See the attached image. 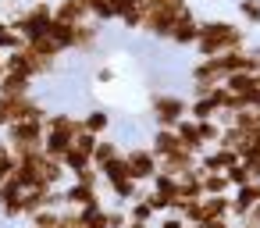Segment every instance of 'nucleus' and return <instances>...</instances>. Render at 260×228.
Here are the masks:
<instances>
[{
  "label": "nucleus",
  "mask_w": 260,
  "mask_h": 228,
  "mask_svg": "<svg viewBox=\"0 0 260 228\" xmlns=\"http://www.w3.org/2000/svg\"><path fill=\"white\" fill-rule=\"evenodd\" d=\"M100 50V25L96 22H86V25H75V47L72 54H82V57H93Z\"/></svg>",
  "instance_id": "nucleus-13"
},
{
  "label": "nucleus",
  "mask_w": 260,
  "mask_h": 228,
  "mask_svg": "<svg viewBox=\"0 0 260 228\" xmlns=\"http://www.w3.org/2000/svg\"><path fill=\"white\" fill-rule=\"evenodd\" d=\"M232 164H239V153L228 146H210L200 153V171H228Z\"/></svg>",
  "instance_id": "nucleus-11"
},
{
  "label": "nucleus",
  "mask_w": 260,
  "mask_h": 228,
  "mask_svg": "<svg viewBox=\"0 0 260 228\" xmlns=\"http://www.w3.org/2000/svg\"><path fill=\"white\" fill-rule=\"evenodd\" d=\"M47 132L75 143V136L82 132V121H79V114H72V111H50V114H47Z\"/></svg>",
  "instance_id": "nucleus-9"
},
{
  "label": "nucleus",
  "mask_w": 260,
  "mask_h": 228,
  "mask_svg": "<svg viewBox=\"0 0 260 228\" xmlns=\"http://www.w3.org/2000/svg\"><path fill=\"white\" fill-rule=\"evenodd\" d=\"M246 224H253V228H260V203H256V207H253V210L246 214Z\"/></svg>",
  "instance_id": "nucleus-37"
},
{
  "label": "nucleus",
  "mask_w": 260,
  "mask_h": 228,
  "mask_svg": "<svg viewBox=\"0 0 260 228\" xmlns=\"http://www.w3.org/2000/svg\"><path fill=\"white\" fill-rule=\"evenodd\" d=\"M235 11L246 25H260V0H235Z\"/></svg>",
  "instance_id": "nucleus-29"
},
{
  "label": "nucleus",
  "mask_w": 260,
  "mask_h": 228,
  "mask_svg": "<svg viewBox=\"0 0 260 228\" xmlns=\"http://www.w3.org/2000/svg\"><path fill=\"white\" fill-rule=\"evenodd\" d=\"M79 121H82V132H89V136H96V139H104V136L111 132V114H107L104 107H89L86 114H79Z\"/></svg>",
  "instance_id": "nucleus-17"
},
{
  "label": "nucleus",
  "mask_w": 260,
  "mask_h": 228,
  "mask_svg": "<svg viewBox=\"0 0 260 228\" xmlns=\"http://www.w3.org/2000/svg\"><path fill=\"white\" fill-rule=\"evenodd\" d=\"M203 228H235L232 217H221V221H203Z\"/></svg>",
  "instance_id": "nucleus-36"
},
{
  "label": "nucleus",
  "mask_w": 260,
  "mask_h": 228,
  "mask_svg": "<svg viewBox=\"0 0 260 228\" xmlns=\"http://www.w3.org/2000/svg\"><path fill=\"white\" fill-rule=\"evenodd\" d=\"M0 96H32V82L18 75H4L0 79Z\"/></svg>",
  "instance_id": "nucleus-23"
},
{
  "label": "nucleus",
  "mask_w": 260,
  "mask_h": 228,
  "mask_svg": "<svg viewBox=\"0 0 260 228\" xmlns=\"http://www.w3.org/2000/svg\"><path fill=\"white\" fill-rule=\"evenodd\" d=\"M228 72L221 64V57H200L192 68H189V82L192 86H224Z\"/></svg>",
  "instance_id": "nucleus-5"
},
{
  "label": "nucleus",
  "mask_w": 260,
  "mask_h": 228,
  "mask_svg": "<svg viewBox=\"0 0 260 228\" xmlns=\"http://www.w3.org/2000/svg\"><path fill=\"white\" fill-rule=\"evenodd\" d=\"M118 22H121V25H125L128 32H139V29H143V8H139V0L118 11Z\"/></svg>",
  "instance_id": "nucleus-25"
},
{
  "label": "nucleus",
  "mask_w": 260,
  "mask_h": 228,
  "mask_svg": "<svg viewBox=\"0 0 260 228\" xmlns=\"http://www.w3.org/2000/svg\"><path fill=\"white\" fill-rule=\"evenodd\" d=\"M196 40H200V18H196V11L189 8V11L175 22V29H171V36H168V43H175V47L189 50V47H196Z\"/></svg>",
  "instance_id": "nucleus-6"
},
{
  "label": "nucleus",
  "mask_w": 260,
  "mask_h": 228,
  "mask_svg": "<svg viewBox=\"0 0 260 228\" xmlns=\"http://www.w3.org/2000/svg\"><path fill=\"white\" fill-rule=\"evenodd\" d=\"M153 228H185V221H182L178 214H160V217L153 221Z\"/></svg>",
  "instance_id": "nucleus-34"
},
{
  "label": "nucleus",
  "mask_w": 260,
  "mask_h": 228,
  "mask_svg": "<svg viewBox=\"0 0 260 228\" xmlns=\"http://www.w3.org/2000/svg\"><path fill=\"white\" fill-rule=\"evenodd\" d=\"M57 221H61V210H40L29 217L32 228H57Z\"/></svg>",
  "instance_id": "nucleus-31"
},
{
  "label": "nucleus",
  "mask_w": 260,
  "mask_h": 228,
  "mask_svg": "<svg viewBox=\"0 0 260 228\" xmlns=\"http://www.w3.org/2000/svg\"><path fill=\"white\" fill-rule=\"evenodd\" d=\"M128 224V210L125 207H107V228H125Z\"/></svg>",
  "instance_id": "nucleus-33"
},
{
  "label": "nucleus",
  "mask_w": 260,
  "mask_h": 228,
  "mask_svg": "<svg viewBox=\"0 0 260 228\" xmlns=\"http://www.w3.org/2000/svg\"><path fill=\"white\" fill-rule=\"evenodd\" d=\"M15 168H18V157H15V150L0 139V182H8L11 175H15Z\"/></svg>",
  "instance_id": "nucleus-28"
},
{
  "label": "nucleus",
  "mask_w": 260,
  "mask_h": 228,
  "mask_svg": "<svg viewBox=\"0 0 260 228\" xmlns=\"http://www.w3.org/2000/svg\"><path fill=\"white\" fill-rule=\"evenodd\" d=\"M89 203H104V200H100V189L79 185V182H68V185H64V207L82 210V207H89Z\"/></svg>",
  "instance_id": "nucleus-14"
},
{
  "label": "nucleus",
  "mask_w": 260,
  "mask_h": 228,
  "mask_svg": "<svg viewBox=\"0 0 260 228\" xmlns=\"http://www.w3.org/2000/svg\"><path fill=\"white\" fill-rule=\"evenodd\" d=\"M146 146L153 150V157H157V160H164V157H171V153H178V150H182V143H178L175 128H153V136H150V143H146Z\"/></svg>",
  "instance_id": "nucleus-15"
},
{
  "label": "nucleus",
  "mask_w": 260,
  "mask_h": 228,
  "mask_svg": "<svg viewBox=\"0 0 260 228\" xmlns=\"http://www.w3.org/2000/svg\"><path fill=\"white\" fill-rule=\"evenodd\" d=\"M25 43H32V40H40V36H47L50 32V25H54V0H29V4L8 22Z\"/></svg>",
  "instance_id": "nucleus-2"
},
{
  "label": "nucleus",
  "mask_w": 260,
  "mask_h": 228,
  "mask_svg": "<svg viewBox=\"0 0 260 228\" xmlns=\"http://www.w3.org/2000/svg\"><path fill=\"white\" fill-rule=\"evenodd\" d=\"M121 160H125L128 178H132V182H139V185H150V182H153V175L160 171V160L153 157V150H150L146 143L125 146V150H121Z\"/></svg>",
  "instance_id": "nucleus-4"
},
{
  "label": "nucleus",
  "mask_w": 260,
  "mask_h": 228,
  "mask_svg": "<svg viewBox=\"0 0 260 228\" xmlns=\"http://www.w3.org/2000/svg\"><path fill=\"white\" fill-rule=\"evenodd\" d=\"M239 228H253V224H239Z\"/></svg>",
  "instance_id": "nucleus-39"
},
{
  "label": "nucleus",
  "mask_w": 260,
  "mask_h": 228,
  "mask_svg": "<svg viewBox=\"0 0 260 228\" xmlns=\"http://www.w3.org/2000/svg\"><path fill=\"white\" fill-rule=\"evenodd\" d=\"M25 228H32V224H25Z\"/></svg>",
  "instance_id": "nucleus-40"
},
{
  "label": "nucleus",
  "mask_w": 260,
  "mask_h": 228,
  "mask_svg": "<svg viewBox=\"0 0 260 228\" xmlns=\"http://www.w3.org/2000/svg\"><path fill=\"white\" fill-rule=\"evenodd\" d=\"M15 50H25V40L8 25V18H0V54H15Z\"/></svg>",
  "instance_id": "nucleus-24"
},
{
  "label": "nucleus",
  "mask_w": 260,
  "mask_h": 228,
  "mask_svg": "<svg viewBox=\"0 0 260 228\" xmlns=\"http://www.w3.org/2000/svg\"><path fill=\"white\" fill-rule=\"evenodd\" d=\"M125 228H153V224H143V221H128Z\"/></svg>",
  "instance_id": "nucleus-38"
},
{
  "label": "nucleus",
  "mask_w": 260,
  "mask_h": 228,
  "mask_svg": "<svg viewBox=\"0 0 260 228\" xmlns=\"http://www.w3.org/2000/svg\"><path fill=\"white\" fill-rule=\"evenodd\" d=\"M232 185L224 178V171H203V196H228Z\"/></svg>",
  "instance_id": "nucleus-22"
},
{
  "label": "nucleus",
  "mask_w": 260,
  "mask_h": 228,
  "mask_svg": "<svg viewBox=\"0 0 260 228\" xmlns=\"http://www.w3.org/2000/svg\"><path fill=\"white\" fill-rule=\"evenodd\" d=\"M196 164H200V157H196V153L178 150V153H171V157H164V160H160V171H164V175H171V178H182V175H189Z\"/></svg>",
  "instance_id": "nucleus-16"
},
{
  "label": "nucleus",
  "mask_w": 260,
  "mask_h": 228,
  "mask_svg": "<svg viewBox=\"0 0 260 228\" xmlns=\"http://www.w3.org/2000/svg\"><path fill=\"white\" fill-rule=\"evenodd\" d=\"M232 221H239V224H246V214L260 203V182H249V185H242V189H232Z\"/></svg>",
  "instance_id": "nucleus-7"
},
{
  "label": "nucleus",
  "mask_w": 260,
  "mask_h": 228,
  "mask_svg": "<svg viewBox=\"0 0 260 228\" xmlns=\"http://www.w3.org/2000/svg\"><path fill=\"white\" fill-rule=\"evenodd\" d=\"M150 189H153L157 196H164L168 203H175V200H178V178H171V175H164V171H157V175H153Z\"/></svg>",
  "instance_id": "nucleus-21"
},
{
  "label": "nucleus",
  "mask_w": 260,
  "mask_h": 228,
  "mask_svg": "<svg viewBox=\"0 0 260 228\" xmlns=\"http://www.w3.org/2000/svg\"><path fill=\"white\" fill-rule=\"evenodd\" d=\"M96 82H114V68H111V64H104V68L96 72Z\"/></svg>",
  "instance_id": "nucleus-35"
},
{
  "label": "nucleus",
  "mask_w": 260,
  "mask_h": 228,
  "mask_svg": "<svg viewBox=\"0 0 260 228\" xmlns=\"http://www.w3.org/2000/svg\"><path fill=\"white\" fill-rule=\"evenodd\" d=\"M121 150H125V146H121L118 139H107V136H104V139L96 143V150H93V168H96V171H100V168H107L111 160H118V157H121Z\"/></svg>",
  "instance_id": "nucleus-19"
},
{
  "label": "nucleus",
  "mask_w": 260,
  "mask_h": 228,
  "mask_svg": "<svg viewBox=\"0 0 260 228\" xmlns=\"http://www.w3.org/2000/svg\"><path fill=\"white\" fill-rule=\"evenodd\" d=\"M246 47V29L239 22L228 18H200V40H196V54L200 57H221L232 50Z\"/></svg>",
  "instance_id": "nucleus-1"
},
{
  "label": "nucleus",
  "mask_w": 260,
  "mask_h": 228,
  "mask_svg": "<svg viewBox=\"0 0 260 228\" xmlns=\"http://www.w3.org/2000/svg\"><path fill=\"white\" fill-rule=\"evenodd\" d=\"M150 118H153V128H175L182 118H189V96H178V93H153L150 96Z\"/></svg>",
  "instance_id": "nucleus-3"
},
{
  "label": "nucleus",
  "mask_w": 260,
  "mask_h": 228,
  "mask_svg": "<svg viewBox=\"0 0 260 228\" xmlns=\"http://www.w3.org/2000/svg\"><path fill=\"white\" fill-rule=\"evenodd\" d=\"M86 8H89V18L96 25L118 22V0H86Z\"/></svg>",
  "instance_id": "nucleus-20"
},
{
  "label": "nucleus",
  "mask_w": 260,
  "mask_h": 228,
  "mask_svg": "<svg viewBox=\"0 0 260 228\" xmlns=\"http://www.w3.org/2000/svg\"><path fill=\"white\" fill-rule=\"evenodd\" d=\"M192 200H203V171H200V164H196L189 175L178 178V200L171 203V210L182 207V203H192Z\"/></svg>",
  "instance_id": "nucleus-12"
},
{
  "label": "nucleus",
  "mask_w": 260,
  "mask_h": 228,
  "mask_svg": "<svg viewBox=\"0 0 260 228\" xmlns=\"http://www.w3.org/2000/svg\"><path fill=\"white\" fill-rule=\"evenodd\" d=\"M54 22H61V25H86L93 18H89L86 0H54Z\"/></svg>",
  "instance_id": "nucleus-8"
},
{
  "label": "nucleus",
  "mask_w": 260,
  "mask_h": 228,
  "mask_svg": "<svg viewBox=\"0 0 260 228\" xmlns=\"http://www.w3.org/2000/svg\"><path fill=\"white\" fill-rule=\"evenodd\" d=\"M125 210H128V221H143V224H153V221H157L153 207H150V203H146L143 196H139V200H132V203H128Z\"/></svg>",
  "instance_id": "nucleus-26"
},
{
  "label": "nucleus",
  "mask_w": 260,
  "mask_h": 228,
  "mask_svg": "<svg viewBox=\"0 0 260 228\" xmlns=\"http://www.w3.org/2000/svg\"><path fill=\"white\" fill-rule=\"evenodd\" d=\"M0 217L4 221H22V189L11 178L0 182Z\"/></svg>",
  "instance_id": "nucleus-10"
},
{
  "label": "nucleus",
  "mask_w": 260,
  "mask_h": 228,
  "mask_svg": "<svg viewBox=\"0 0 260 228\" xmlns=\"http://www.w3.org/2000/svg\"><path fill=\"white\" fill-rule=\"evenodd\" d=\"M72 182H79V185H93V189H100V171L89 164V168H82L79 175H72Z\"/></svg>",
  "instance_id": "nucleus-32"
},
{
  "label": "nucleus",
  "mask_w": 260,
  "mask_h": 228,
  "mask_svg": "<svg viewBox=\"0 0 260 228\" xmlns=\"http://www.w3.org/2000/svg\"><path fill=\"white\" fill-rule=\"evenodd\" d=\"M200 125V143H203V150H210V146H217L221 143V121L214 118V121H196Z\"/></svg>",
  "instance_id": "nucleus-27"
},
{
  "label": "nucleus",
  "mask_w": 260,
  "mask_h": 228,
  "mask_svg": "<svg viewBox=\"0 0 260 228\" xmlns=\"http://www.w3.org/2000/svg\"><path fill=\"white\" fill-rule=\"evenodd\" d=\"M175 136H178V143H182V150H189V153H203V143H200V125L192 121V118H182L178 125H175Z\"/></svg>",
  "instance_id": "nucleus-18"
},
{
  "label": "nucleus",
  "mask_w": 260,
  "mask_h": 228,
  "mask_svg": "<svg viewBox=\"0 0 260 228\" xmlns=\"http://www.w3.org/2000/svg\"><path fill=\"white\" fill-rule=\"evenodd\" d=\"M224 178H228V185H232V189H242V185H249V182H253V175H249V168H246L242 160H239V164H232V168L224 171Z\"/></svg>",
  "instance_id": "nucleus-30"
}]
</instances>
